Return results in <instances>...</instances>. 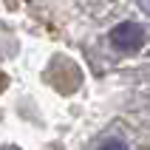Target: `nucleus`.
<instances>
[{"label":"nucleus","mask_w":150,"mask_h":150,"mask_svg":"<svg viewBox=\"0 0 150 150\" xmlns=\"http://www.w3.org/2000/svg\"><path fill=\"white\" fill-rule=\"evenodd\" d=\"M110 42L119 51H136V48H142V42H144V31H142V25H136V23H119L110 31Z\"/></svg>","instance_id":"nucleus-1"},{"label":"nucleus","mask_w":150,"mask_h":150,"mask_svg":"<svg viewBox=\"0 0 150 150\" xmlns=\"http://www.w3.org/2000/svg\"><path fill=\"white\" fill-rule=\"evenodd\" d=\"M99 150H125V144H122V142H105Z\"/></svg>","instance_id":"nucleus-2"}]
</instances>
